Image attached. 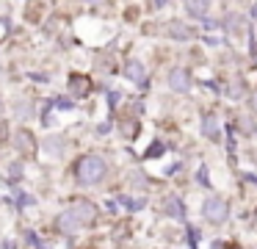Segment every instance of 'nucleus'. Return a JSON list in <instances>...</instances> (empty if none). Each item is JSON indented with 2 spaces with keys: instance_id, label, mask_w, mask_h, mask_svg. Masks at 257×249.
Returning <instances> with one entry per match:
<instances>
[{
  "instance_id": "obj_1",
  "label": "nucleus",
  "mask_w": 257,
  "mask_h": 249,
  "mask_svg": "<svg viewBox=\"0 0 257 249\" xmlns=\"http://www.w3.org/2000/svg\"><path fill=\"white\" fill-rule=\"evenodd\" d=\"M94 216H97V208L91 202H75L72 208H67L61 216H58V230L67 232V235H72L75 230L91 224Z\"/></svg>"
},
{
  "instance_id": "obj_2",
  "label": "nucleus",
  "mask_w": 257,
  "mask_h": 249,
  "mask_svg": "<svg viewBox=\"0 0 257 249\" xmlns=\"http://www.w3.org/2000/svg\"><path fill=\"white\" fill-rule=\"evenodd\" d=\"M105 172H108V163L100 158V155H86V158L78 160V180L83 183V186L100 183L102 177H105Z\"/></svg>"
},
{
  "instance_id": "obj_3",
  "label": "nucleus",
  "mask_w": 257,
  "mask_h": 249,
  "mask_svg": "<svg viewBox=\"0 0 257 249\" xmlns=\"http://www.w3.org/2000/svg\"><path fill=\"white\" fill-rule=\"evenodd\" d=\"M202 213H205L207 221H213V224H221V221H227V216H229V205L224 202L221 197H207Z\"/></svg>"
},
{
  "instance_id": "obj_4",
  "label": "nucleus",
  "mask_w": 257,
  "mask_h": 249,
  "mask_svg": "<svg viewBox=\"0 0 257 249\" xmlns=\"http://www.w3.org/2000/svg\"><path fill=\"white\" fill-rule=\"evenodd\" d=\"M169 86H172V92H188V89H191V75H188V69H183V66H174V69L169 72Z\"/></svg>"
},
{
  "instance_id": "obj_5",
  "label": "nucleus",
  "mask_w": 257,
  "mask_h": 249,
  "mask_svg": "<svg viewBox=\"0 0 257 249\" xmlns=\"http://www.w3.org/2000/svg\"><path fill=\"white\" fill-rule=\"evenodd\" d=\"M124 75H127V80H133V83H139V86H144L147 83V69H144V64L141 61H127V66H124Z\"/></svg>"
},
{
  "instance_id": "obj_6",
  "label": "nucleus",
  "mask_w": 257,
  "mask_h": 249,
  "mask_svg": "<svg viewBox=\"0 0 257 249\" xmlns=\"http://www.w3.org/2000/svg\"><path fill=\"white\" fill-rule=\"evenodd\" d=\"M202 133H205L210 141H218V136H221V130H218V119L213 114H207L205 119H202Z\"/></svg>"
},
{
  "instance_id": "obj_7",
  "label": "nucleus",
  "mask_w": 257,
  "mask_h": 249,
  "mask_svg": "<svg viewBox=\"0 0 257 249\" xmlns=\"http://www.w3.org/2000/svg\"><path fill=\"white\" fill-rule=\"evenodd\" d=\"M166 31L172 33V39H183V42H185V39H191V28H188V25H183V22H177V20L169 22Z\"/></svg>"
},
{
  "instance_id": "obj_8",
  "label": "nucleus",
  "mask_w": 257,
  "mask_h": 249,
  "mask_svg": "<svg viewBox=\"0 0 257 249\" xmlns=\"http://www.w3.org/2000/svg\"><path fill=\"white\" fill-rule=\"evenodd\" d=\"M17 144H20V149H23L25 155H31V152H34V147H36L34 136H31L28 130H17Z\"/></svg>"
},
{
  "instance_id": "obj_9",
  "label": "nucleus",
  "mask_w": 257,
  "mask_h": 249,
  "mask_svg": "<svg viewBox=\"0 0 257 249\" xmlns=\"http://www.w3.org/2000/svg\"><path fill=\"white\" fill-rule=\"evenodd\" d=\"M207 9H210V3H202V0H188V3H185V11H188V14H194V17H205L207 14Z\"/></svg>"
},
{
  "instance_id": "obj_10",
  "label": "nucleus",
  "mask_w": 257,
  "mask_h": 249,
  "mask_svg": "<svg viewBox=\"0 0 257 249\" xmlns=\"http://www.w3.org/2000/svg\"><path fill=\"white\" fill-rule=\"evenodd\" d=\"M69 86H72L75 94H86V92H89V80H86V77H80V75H75Z\"/></svg>"
},
{
  "instance_id": "obj_11",
  "label": "nucleus",
  "mask_w": 257,
  "mask_h": 249,
  "mask_svg": "<svg viewBox=\"0 0 257 249\" xmlns=\"http://www.w3.org/2000/svg\"><path fill=\"white\" fill-rule=\"evenodd\" d=\"M166 210H169L172 216H180V213H183V205H180L177 199H169V202H166Z\"/></svg>"
},
{
  "instance_id": "obj_12",
  "label": "nucleus",
  "mask_w": 257,
  "mask_h": 249,
  "mask_svg": "<svg viewBox=\"0 0 257 249\" xmlns=\"http://www.w3.org/2000/svg\"><path fill=\"white\" fill-rule=\"evenodd\" d=\"M240 94H243V83L235 80L232 86H229V97H240Z\"/></svg>"
},
{
  "instance_id": "obj_13",
  "label": "nucleus",
  "mask_w": 257,
  "mask_h": 249,
  "mask_svg": "<svg viewBox=\"0 0 257 249\" xmlns=\"http://www.w3.org/2000/svg\"><path fill=\"white\" fill-rule=\"evenodd\" d=\"M9 169H12V172H9V175H12V177H20V172H23V166H20V163H12V166H9Z\"/></svg>"
},
{
  "instance_id": "obj_14",
  "label": "nucleus",
  "mask_w": 257,
  "mask_h": 249,
  "mask_svg": "<svg viewBox=\"0 0 257 249\" xmlns=\"http://www.w3.org/2000/svg\"><path fill=\"white\" fill-rule=\"evenodd\" d=\"M251 108H254V111H257V92H254V94H251Z\"/></svg>"
},
{
  "instance_id": "obj_15",
  "label": "nucleus",
  "mask_w": 257,
  "mask_h": 249,
  "mask_svg": "<svg viewBox=\"0 0 257 249\" xmlns=\"http://www.w3.org/2000/svg\"><path fill=\"white\" fill-rule=\"evenodd\" d=\"M249 11H251V17H257V3H251V9H249Z\"/></svg>"
},
{
  "instance_id": "obj_16",
  "label": "nucleus",
  "mask_w": 257,
  "mask_h": 249,
  "mask_svg": "<svg viewBox=\"0 0 257 249\" xmlns=\"http://www.w3.org/2000/svg\"><path fill=\"white\" fill-rule=\"evenodd\" d=\"M6 136V127H3V122H0V138Z\"/></svg>"
}]
</instances>
